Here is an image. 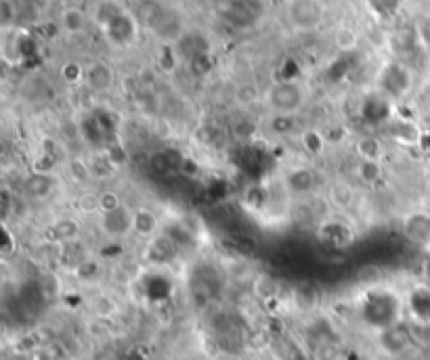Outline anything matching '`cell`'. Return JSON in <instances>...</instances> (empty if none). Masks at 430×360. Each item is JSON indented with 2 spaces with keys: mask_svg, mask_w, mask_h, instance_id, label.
<instances>
[{
  "mask_svg": "<svg viewBox=\"0 0 430 360\" xmlns=\"http://www.w3.org/2000/svg\"><path fill=\"white\" fill-rule=\"evenodd\" d=\"M376 84L386 99H403L414 86V74L405 63L388 61L380 67Z\"/></svg>",
  "mask_w": 430,
  "mask_h": 360,
  "instance_id": "obj_1",
  "label": "cell"
},
{
  "mask_svg": "<svg viewBox=\"0 0 430 360\" xmlns=\"http://www.w3.org/2000/svg\"><path fill=\"white\" fill-rule=\"evenodd\" d=\"M267 105L273 109V113L296 116L304 105V89L296 80L275 82L267 90Z\"/></svg>",
  "mask_w": 430,
  "mask_h": 360,
  "instance_id": "obj_2",
  "label": "cell"
},
{
  "mask_svg": "<svg viewBox=\"0 0 430 360\" xmlns=\"http://www.w3.org/2000/svg\"><path fill=\"white\" fill-rule=\"evenodd\" d=\"M326 6L321 0H290L287 19L298 32H313L324 23Z\"/></svg>",
  "mask_w": 430,
  "mask_h": 360,
  "instance_id": "obj_3",
  "label": "cell"
},
{
  "mask_svg": "<svg viewBox=\"0 0 430 360\" xmlns=\"http://www.w3.org/2000/svg\"><path fill=\"white\" fill-rule=\"evenodd\" d=\"M403 237L416 247H430V212L414 210L401 218Z\"/></svg>",
  "mask_w": 430,
  "mask_h": 360,
  "instance_id": "obj_4",
  "label": "cell"
},
{
  "mask_svg": "<svg viewBox=\"0 0 430 360\" xmlns=\"http://www.w3.org/2000/svg\"><path fill=\"white\" fill-rule=\"evenodd\" d=\"M317 239L330 249H346L355 241V230L340 218H328L317 228Z\"/></svg>",
  "mask_w": 430,
  "mask_h": 360,
  "instance_id": "obj_5",
  "label": "cell"
},
{
  "mask_svg": "<svg viewBox=\"0 0 430 360\" xmlns=\"http://www.w3.org/2000/svg\"><path fill=\"white\" fill-rule=\"evenodd\" d=\"M179 252H181V247L166 232H160L158 237L147 241L143 260L151 266H168L179 258Z\"/></svg>",
  "mask_w": 430,
  "mask_h": 360,
  "instance_id": "obj_6",
  "label": "cell"
},
{
  "mask_svg": "<svg viewBox=\"0 0 430 360\" xmlns=\"http://www.w3.org/2000/svg\"><path fill=\"white\" fill-rule=\"evenodd\" d=\"M414 337H412V331L401 325V322H395L390 327H386L382 331H378V346L386 356L395 359V356H401L403 352L409 350Z\"/></svg>",
  "mask_w": 430,
  "mask_h": 360,
  "instance_id": "obj_7",
  "label": "cell"
},
{
  "mask_svg": "<svg viewBox=\"0 0 430 360\" xmlns=\"http://www.w3.org/2000/svg\"><path fill=\"white\" fill-rule=\"evenodd\" d=\"M139 28H141V26H139L135 13L124 11L103 34H105V38H107L111 45L131 46L137 40V36H139Z\"/></svg>",
  "mask_w": 430,
  "mask_h": 360,
  "instance_id": "obj_8",
  "label": "cell"
},
{
  "mask_svg": "<svg viewBox=\"0 0 430 360\" xmlns=\"http://www.w3.org/2000/svg\"><path fill=\"white\" fill-rule=\"evenodd\" d=\"M223 15L231 26L248 28V26H254L256 19L263 15V4L260 0H231L225 6Z\"/></svg>",
  "mask_w": 430,
  "mask_h": 360,
  "instance_id": "obj_9",
  "label": "cell"
},
{
  "mask_svg": "<svg viewBox=\"0 0 430 360\" xmlns=\"http://www.w3.org/2000/svg\"><path fill=\"white\" fill-rule=\"evenodd\" d=\"M133 212L131 208H120L109 214H99V228L105 237L122 239L133 232Z\"/></svg>",
  "mask_w": 430,
  "mask_h": 360,
  "instance_id": "obj_10",
  "label": "cell"
},
{
  "mask_svg": "<svg viewBox=\"0 0 430 360\" xmlns=\"http://www.w3.org/2000/svg\"><path fill=\"white\" fill-rule=\"evenodd\" d=\"M317 186V174L309 168V166H294L290 168L284 176V189L290 195L302 197V195H311Z\"/></svg>",
  "mask_w": 430,
  "mask_h": 360,
  "instance_id": "obj_11",
  "label": "cell"
},
{
  "mask_svg": "<svg viewBox=\"0 0 430 360\" xmlns=\"http://www.w3.org/2000/svg\"><path fill=\"white\" fill-rule=\"evenodd\" d=\"M326 201L336 212H348L357 203V189L348 180H332L326 189Z\"/></svg>",
  "mask_w": 430,
  "mask_h": 360,
  "instance_id": "obj_12",
  "label": "cell"
},
{
  "mask_svg": "<svg viewBox=\"0 0 430 360\" xmlns=\"http://www.w3.org/2000/svg\"><path fill=\"white\" fill-rule=\"evenodd\" d=\"M57 186V176L55 174H45V172H32L28 179L23 180V195L30 201H43L53 195Z\"/></svg>",
  "mask_w": 430,
  "mask_h": 360,
  "instance_id": "obj_13",
  "label": "cell"
},
{
  "mask_svg": "<svg viewBox=\"0 0 430 360\" xmlns=\"http://www.w3.org/2000/svg\"><path fill=\"white\" fill-rule=\"evenodd\" d=\"M168 11L170 9H166L160 0H141L137 4L135 17H137V21H139L141 28L155 32V28L164 21V17L168 15Z\"/></svg>",
  "mask_w": 430,
  "mask_h": 360,
  "instance_id": "obj_14",
  "label": "cell"
},
{
  "mask_svg": "<svg viewBox=\"0 0 430 360\" xmlns=\"http://www.w3.org/2000/svg\"><path fill=\"white\" fill-rule=\"evenodd\" d=\"M133 232L139 237V239H145V241H151L153 237H158L162 232V223L160 218L155 216L153 210L149 208H137L133 212Z\"/></svg>",
  "mask_w": 430,
  "mask_h": 360,
  "instance_id": "obj_15",
  "label": "cell"
},
{
  "mask_svg": "<svg viewBox=\"0 0 430 360\" xmlns=\"http://www.w3.org/2000/svg\"><path fill=\"white\" fill-rule=\"evenodd\" d=\"M407 310L420 325H430V287L426 285H416L407 293Z\"/></svg>",
  "mask_w": 430,
  "mask_h": 360,
  "instance_id": "obj_16",
  "label": "cell"
},
{
  "mask_svg": "<svg viewBox=\"0 0 430 360\" xmlns=\"http://www.w3.org/2000/svg\"><path fill=\"white\" fill-rule=\"evenodd\" d=\"M78 237H80V223L72 216L55 218L47 226V241H53V243L63 245V243L76 241Z\"/></svg>",
  "mask_w": 430,
  "mask_h": 360,
  "instance_id": "obj_17",
  "label": "cell"
},
{
  "mask_svg": "<svg viewBox=\"0 0 430 360\" xmlns=\"http://www.w3.org/2000/svg\"><path fill=\"white\" fill-rule=\"evenodd\" d=\"M114 69L111 65H107L105 61H95L91 65H87V76H84V84L95 92H105L114 86Z\"/></svg>",
  "mask_w": 430,
  "mask_h": 360,
  "instance_id": "obj_18",
  "label": "cell"
},
{
  "mask_svg": "<svg viewBox=\"0 0 430 360\" xmlns=\"http://www.w3.org/2000/svg\"><path fill=\"white\" fill-rule=\"evenodd\" d=\"M185 155L172 151V149H164V151H155L151 157H149V170L158 176H166L175 170L181 168V162H183Z\"/></svg>",
  "mask_w": 430,
  "mask_h": 360,
  "instance_id": "obj_19",
  "label": "cell"
},
{
  "mask_svg": "<svg viewBox=\"0 0 430 360\" xmlns=\"http://www.w3.org/2000/svg\"><path fill=\"white\" fill-rule=\"evenodd\" d=\"M126 9L122 6L120 0H99L95 6V13H93V19L99 26L101 32H105Z\"/></svg>",
  "mask_w": 430,
  "mask_h": 360,
  "instance_id": "obj_20",
  "label": "cell"
},
{
  "mask_svg": "<svg viewBox=\"0 0 430 360\" xmlns=\"http://www.w3.org/2000/svg\"><path fill=\"white\" fill-rule=\"evenodd\" d=\"M388 135L399 145H422V133L414 122L397 120L388 126Z\"/></svg>",
  "mask_w": 430,
  "mask_h": 360,
  "instance_id": "obj_21",
  "label": "cell"
},
{
  "mask_svg": "<svg viewBox=\"0 0 430 360\" xmlns=\"http://www.w3.org/2000/svg\"><path fill=\"white\" fill-rule=\"evenodd\" d=\"M298 140H300L302 151H304L309 157H319V155H324L326 147L330 145L326 133H321L319 128H304V130L300 133V136H298Z\"/></svg>",
  "mask_w": 430,
  "mask_h": 360,
  "instance_id": "obj_22",
  "label": "cell"
},
{
  "mask_svg": "<svg viewBox=\"0 0 430 360\" xmlns=\"http://www.w3.org/2000/svg\"><path fill=\"white\" fill-rule=\"evenodd\" d=\"M361 113L372 124H382L388 120V99L384 94H372L363 101Z\"/></svg>",
  "mask_w": 430,
  "mask_h": 360,
  "instance_id": "obj_23",
  "label": "cell"
},
{
  "mask_svg": "<svg viewBox=\"0 0 430 360\" xmlns=\"http://www.w3.org/2000/svg\"><path fill=\"white\" fill-rule=\"evenodd\" d=\"M59 21H61L63 32L70 34V36L82 34V32L87 30V15H84V11L78 9V6H67V9H63Z\"/></svg>",
  "mask_w": 430,
  "mask_h": 360,
  "instance_id": "obj_24",
  "label": "cell"
},
{
  "mask_svg": "<svg viewBox=\"0 0 430 360\" xmlns=\"http://www.w3.org/2000/svg\"><path fill=\"white\" fill-rule=\"evenodd\" d=\"M355 151L359 159H370V162H382L384 145L378 136L365 135L355 142Z\"/></svg>",
  "mask_w": 430,
  "mask_h": 360,
  "instance_id": "obj_25",
  "label": "cell"
},
{
  "mask_svg": "<svg viewBox=\"0 0 430 360\" xmlns=\"http://www.w3.org/2000/svg\"><path fill=\"white\" fill-rule=\"evenodd\" d=\"M89 258V252H87V245L82 247V243L76 239V241H70V243H63L61 245V260L59 264L65 266V269L74 270L76 266H80L84 260Z\"/></svg>",
  "mask_w": 430,
  "mask_h": 360,
  "instance_id": "obj_26",
  "label": "cell"
},
{
  "mask_svg": "<svg viewBox=\"0 0 430 360\" xmlns=\"http://www.w3.org/2000/svg\"><path fill=\"white\" fill-rule=\"evenodd\" d=\"M243 203L254 212H265L271 203V191L265 184H250L243 193Z\"/></svg>",
  "mask_w": 430,
  "mask_h": 360,
  "instance_id": "obj_27",
  "label": "cell"
},
{
  "mask_svg": "<svg viewBox=\"0 0 430 360\" xmlns=\"http://www.w3.org/2000/svg\"><path fill=\"white\" fill-rule=\"evenodd\" d=\"M355 176L368 186H376L384 179L382 162H370V159H359L355 168Z\"/></svg>",
  "mask_w": 430,
  "mask_h": 360,
  "instance_id": "obj_28",
  "label": "cell"
},
{
  "mask_svg": "<svg viewBox=\"0 0 430 360\" xmlns=\"http://www.w3.org/2000/svg\"><path fill=\"white\" fill-rule=\"evenodd\" d=\"M252 291L258 300H271L280 291V281L269 272H258L252 283Z\"/></svg>",
  "mask_w": 430,
  "mask_h": 360,
  "instance_id": "obj_29",
  "label": "cell"
},
{
  "mask_svg": "<svg viewBox=\"0 0 430 360\" xmlns=\"http://www.w3.org/2000/svg\"><path fill=\"white\" fill-rule=\"evenodd\" d=\"M67 176H70L72 182H76V184H87L95 174H93L91 162H87L84 157H78V155H76V157H70V159H67Z\"/></svg>",
  "mask_w": 430,
  "mask_h": 360,
  "instance_id": "obj_30",
  "label": "cell"
},
{
  "mask_svg": "<svg viewBox=\"0 0 430 360\" xmlns=\"http://www.w3.org/2000/svg\"><path fill=\"white\" fill-rule=\"evenodd\" d=\"M97 199V214H109V212H116L120 208H124V199L118 191H111V189H105L101 191L99 195H95Z\"/></svg>",
  "mask_w": 430,
  "mask_h": 360,
  "instance_id": "obj_31",
  "label": "cell"
},
{
  "mask_svg": "<svg viewBox=\"0 0 430 360\" xmlns=\"http://www.w3.org/2000/svg\"><path fill=\"white\" fill-rule=\"evenodd\" d=\"M292 300H294V304H296L300 310H311V308L317 306V302H319V293H317V289H315L313 285L304 283V285H298V287L294 289Z\"/></svg>",
  "mask_w": 430,
  "mask_h": 360,
  "instance_id": "obj_32",
  "label": "cell"
},
{
  "mask_svg": "<svg viewBox=\"0 0 430 360\" xmlns=\"http://www.w3.org/2000/svg\"><path fill=\"white\" fill-rule=\"evenodd\" d=\"M72 272H74V276H76L78 281H82V283H95V281L101 279V274H103V262H99L97 258L89 256L80 266H76Z\"/></svg>",
  "mask_w": 430,
  "mask_h": 360,
  "instance_id": "obj_33",
  "label": "cell"
},
{
  "mask_svg": "<svg viewBox=\"0 0 430 360\" xmlns=\"http://www.w3.org/2000/svg\"><path fill=\"white\" fill-rule=\"evenodd\" d=\"M403 0H368V9L372 11L374 17L378 19H392L399 11H401Z\"/></svg>",
  "mask_w": 430,
  "mask_h": 360,
  "instance_id": "obj_34",
  "label": "cell"
},
{
  "mask_svg": "<svg viewBox=\"0 0 430 360\" xmlns=\"http://www.w3.org/2000/svg\"><path fill=\"white\" fill-rule=\"evenodd\" d=\"M195 140H197L199 145L208 147V149H219V145H223V140H225V135H223L221 128L210 126V124H204V126H199V128L195 130Z\"/></svg>",
  "mask_w": 430,
  "mask_h": 360,
  "instance_id": "obj_35",
  "label": "cell"
},
{
  "mask_svg": "<svg viewBox=\"0 0 430 360\" xmlns=\"http://www.w3.org/2000/svg\"><path fill=\"white\" fill-rule=\"evenodd\" d=\"M269 130L275 136H290L296 130V116L273 113V116L269 118Z\"/></svg>",
  "mask_w": 430,
  "mask_h": 360,
  "instance_id": "obj_36",
  "label": "cell"
},
{
  "mask_svg": "<svg viewBox=\"0 0 430 360\" xmlns=\"http://www.w3.org/2000/svg\"><path fill=\"white\" fill-rule=\"evenodd\" d=\"M61 74V80L65 84H80L84 82V76H87V67H82L78 61H65L59 69Z\"/></svg>",
  "mask_w": 430,
  "mask_h": 360,
  "instance_id": "obj_37",
  "label": "cell"
},
{
  "mask_svg": "<svg viewBox=\"0 0 430 360\" xmlns=\"http://www.w3.org/2000/svg\"><path fill=\"white\" fill-rule=\"evenodd\" d=\"M158 63H160V69L164 72H175L177 63H179V52L172 45H164V48L160 50V57H158Z\"/></svg>",
  "mask_w": 430,
  "mask_h": 360,
  "instance_id": "obj_38",
  "label": "cell"
},
{
  "mask_svg": "<svg viewBox=\"0 0 430 360\" xmlns=\"http://www.w3.org/2000/svg\"><path fill=\"white\" fill-rule=\"evenodd\" d=\"M17 247H19L17 235L4 223V225H2V249H0L2 258H11L13 254H17Z\"/></svg>",
  "mask_w": 430,
  "mask_h": 360,
  "instance_id": "obj_39",
  "label": "cell"
},
{
  "mask_svg": "<svg viewBox=\"0 0 430 360\" xmlns=\"http://www.w3.org/2000/svg\"><path fill=\"white\" fill-rule=\"evenodd\" d=\"M15 19H17V6L13 4V0H0V26H2V30H9Z\"/></svg>",
  "mask_w": 430,
  "mask_h": 360,
  "instance_id": "obj_40",
  "label": "cell"
},
{
  "mask_svg": "<svg viewBox=\"0 0 430 360\" xmlns=\"http://www.w3.org/2000/svg\"><path fill=\"white\" fill-rule=\"evenodd\" d=\"M57 168V157L50 153V151H45L36 164H34V172H45V174H53V170Z\"/></svg>",
  "mask_w": 430,
  "mask_h": 360,
  "instance_id": "obj_41",
  "label": "cell"
},
{
  "mask_svg": "<svg viewBox=\"0 0 430 360\" xmlns=\"http://www.w3.org/2000/svg\"><path fill=\"white\" fill-rule=\"evenodd\" d=\"M336 45L340 46L342 50H351V48H355V45H357V36H355V32H351V30H340V32L336 34Z\"/></svg>",
  "mask_w": 430,
  "mask_h": 360,
  "instance_id": "obj_42",
  "label": "cell"
},
{
  "mask_svg": "<svg viewBox=\"0 0 430 360\" xmlns=\"http://www.w3.org/2000/svg\"><path fill=\"white\" fill-rule=\"evenodd\" d=\"M416 34H418V43L424 46L426 50H430V15L418 23Z\"/></svg>",
  "mask_w": 430,
  "mask_h": 360,
  "instance_id": "obj_43",
  "label": "cell"
}]
</instances>
